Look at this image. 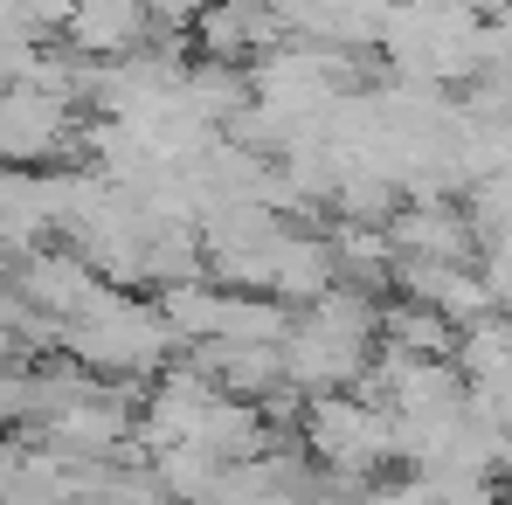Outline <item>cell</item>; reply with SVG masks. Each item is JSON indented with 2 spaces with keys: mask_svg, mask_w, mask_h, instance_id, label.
<instances>
[{
  "mask_svg": "<svg viewBox=\"0 0 512 505\" xmlns=\"http://www.w3.org/2000/svg\"><path fill=\"white\" fill-rule=\"evenodd\" d=\"M63 146V104L56 90H0V160H42Z\"/></svg>",
  "mask_w": 512,
  "mask_h": 505,
  "instance_id": "cell-1",
  "label": "cell"
}]
</instances>
